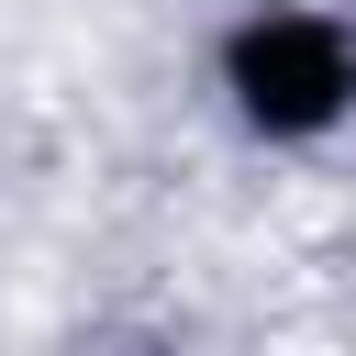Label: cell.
I'll return each mask as SVG.
<instances>
[{
    "mask_svg": "<svg viewBox=\"0 0 356 356\" xmlns=\"http://www.w3.org/2000/svg\"><path fill=\"white\" fill-rule=\"evenodd\" d=\"M234 100L267 134H323L356 100V44L323 11H267V22L234 33Z\"/></svg>",
    "mask_w": 356,
    "mask_h": 356,
    "instance_id": "1",
    "label": "cell"
}]
</instances>
